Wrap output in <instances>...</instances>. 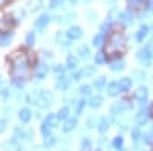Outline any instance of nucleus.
Segmentation results:
<instances>
[{"label": "nucleus", "instance_id": "obj_20", "mask_svg": "<svg viewBox=\"0 0 153 151\" xmlns=\"http://www.w3.org/2000/svg\"><path fill=\"white\" fill-rule=\"evenodd\" d=\"M63 2H65V0H51L49 6H51V8H57V6H61Z\"/></svg>", "mask_w": 153, "mask_h": 151}, {"label": "nucleus", "instance_id": "obj_28", "mask_svg": "<svg viewBox=\"0 0 153 151\" xmlns=\"http://www.w3.org/2000/svg\"><path fill=\"white\" fill-rule=\"evenodd\" d=\"M29 64H35V55H34V52H29Z\"/></svg>", "mask_w": 153, "mask_h": 151}, {"label": "nucleus", "instance_id": "obj_18", "mask_svg": "<svg viewBox=\"0 0 153 151\" xmlns=\"http://www.w3.org/2000/svg\"><path fill=\"white\" fill-rule=\"evenodd\" d=\"M103 38H104V35H103V34L97 35L95 38H94V44H95V46H100L101 43H103Z\"/></svg>", "mask_w": 153, "mask_h": 151}, {"label": "nucleus", "instance_id": "obj_6", "mask_svg": "<svg viewBox=\"0 0 153 151\" xmlns=\"http://www.w3.org/2000/svg\"><path fill=\"white\" fill-rule=\"evenodd\" d=\"M58 122V116L57 115H49L46 118V122H45V127H55Z\"/></svg>", "mask_w": 153, "mask_h": 151}, {"label": "nucleus", "instance_id": "obj_13", "mask_svg": "<svg viewBox=\"0 0 153 151\" xmlns=\"http://www.w3.org/2000/svg\"><path fill=\"white\" fill-rule=\"evenodd\" d=\"M20 119L25 121V122L29 121V119H31V113H29V110H26V108L22 110V111H20Z\"/></svg>", "mask_w": 153, "mask_h": 151}, {"label": "nucleus", "instance_id": "obj_30", "mask_svg": "<svg viewBox=\"0 0 153 151\" xmlns=\"http://www.w3.org/2000/svg\"><path fill=\"white\" fill-rule=\"evenodd\" d=\"M8 41H9V38H8V37H5V38H2V40H0V44H2V46H5V44H8Z\"/></svg>", "mask_w": 153, "mask_h": 151}, {"label": "nucleus", "instance_id": "obj_5", "mask_svg": "<svg viewBox=\"0 0 153 151\" xmlns=\"http://www.w3.org/2000/svg\"><path fill=\"white\" fill-rule=\"evenodd\" d=\"M118 84H120V89L121 90H129L130 87H132V80L130 78H121Z\"/></svg>", "mask_w": 153, "mask_h": 151}, {"label": "nucleus", "instance_id": "obj_10", "mask_svg": "<svg viewBox=\"0 0 153 151\" xmlns=\"http://www.w3.org/2000/svg\"><path fill=\"white\" fill-rule=\"evenodd\" d=\"M68 34H63V32H60V34H57V40L61 43V44H68V41H69V38H68Z\"/></svg>", "mask_w": 153, "mask_h": 151}, {"label": "nucleus", "instance_id": "obj_1", "mask_svg": "<svg viewBox=\"0 0 153 151\" xmlns=\"http://www.w3.org/2000/svg\"><path fill=\"white\" fill-rule=\"evenodd\" d=\"M120 46H124V37L118 32V31H113L109 37V41H107V47L110 50V54H120ZM121 55V54H120Z\"/></svg>", "mask_w": 153, "mask_h": 151}, {"label": "nucleus", "instance_id": "obj_29", "mask_svg": "<svg viewBox=\"0 0 153 151\" xmlns=\"http://www.w3.org/2000/svg\"><path fill=\"white\" fill-rule=\"evenodd\" d=\"M81 92H83V93H86V95H87V93H91V87H89V85L81 87Z\"/></svg>", "mask_w": 153, "mask_h": 151}, {"label": "nucleus", "instance_id": "obj_3", "mask_svg": "<svg viewBox=\"0 0 153 151\" xmlns=\"http://www.w3.org/2000/svg\"><path fill=\"white\" fill-rule=\"evenodd\" d=\"M14 28V20L11 17H5L0 20V32H8Z\"/></svg>", "mask_w": 153, "mask_h": 151}, {"label": "nucleus", "instance_id": "obj_24", "mask_svg": "<svg viewBox=\"0 0 153 151\" xmlns=\"http://www.w3.org/2000/svg\"><path fill=\"white\" fill-rule=\"evenodd\" d=\"M95 61H97V64H101V63H103L104 61V55L103 54H97V57H95Z\"/></svg>", "mask_w": 153, "mask_h": 151}, {"label": "nucleus", "instance_id": "obj_15", "mask_svg": "<svg viewBox=\"0 0 153 151\" xmlns=\"http://www.w3.org/2000/svg\"><path fill=\"white\" fill-rule=\"evenodd\" d=\"M138 54H139V55H138V58L141 60V61H144V60L147 61V60H149V57H150V55H149V50H147V49H146V50H139Z\"/></svg>", "mask_w": 153, "mask_h": 151}, {"label": "nucleus", "instance_id": "obj_31", "mask_svg": "<svg viewBox=\"0 0 153 151\" xmlns=\"http://www.w3.org/2000/svg\"><path fill=\"white\" fill-rule=\"evenodd\" d=\"M150 116H153V104L150 105Z\"/></svg>", "mask_w": 153, "mask_h": 151}, {"label": "nucleus", "instance_id": "obj_17", "mask_svg": "<svg viewBox=\"0 0 153 151\" xmlns=\"http://www.w3.org/2000/svg\"><path fill=\"white\" fill-rule=\"evenodd\" d=\"M75 124H76V121H75V119H71V121H68V122H66V127H65V130H66V131L72 130V128L75 127Z\"/></svg>", "mask_w": 153, "mask_h": 151}, {"label": "nucleus", "instance_id": "obj_11", "mask_svg": "<svg viewBox=\"0 0 153 151\" xmlns=\"http://www.w3.org/2000/svg\"><path fill=\"white\" fill-rule=\"evenodd\" d=\"M40 6H42V0H29V9L37 11Z\"/></svg>", "mask_w": 153, "mask_h": 151}, {"label": "nucleus", "instance_id": "obj_32", "mask_svg": "<svg viewBox=\"0 0 153 151\" xmlns=\"http://www.w3.org/2000/svg\"><path fill=\"white\" fill-rule=\"evenodd\" d=\"M71 2H72V3H75V2H76V0H71Z\"/></svg>", "mask_w": 153, "mask_h": 151}, {"label": "nucleus", "instance_id": "obj_23", "mask_svg": "<svg viewBox=\"0 0 153 151\" xmlns=\"http://www.w3.org/2000/svg\"><path fill=\"white\" fill-rule=\"evenodd\" d=\"M46 70H48V69H46V66H42L40 69L37 70V77H38V78H42L43 75H45V72H46Z\"/></svg>", "mask_w": 153, "mask_h": 151}, {"label": "nucleus", "instance_id": "obj_25", "mask_svg": "<svg viewBox=\"0 0 153 151\" xmlns=\"http://www.w3.org/2000/svg\"><path fill=\"white\" fill-rule=\"evenodd\" d=\"M57 116H58V119H63V118H66V116H68V108H63V110H61V111L58 113Z\"/></svg>", "mask_w": 153, "mask_h": 151}, {"label": "nucleus", "instance_id": "obj_12", "mask_svg": "<svg viewBox=\"0 0 153 151\" xmlns=\"http://www.w3.org/2000/svg\"><path fill=\"white\" fill-rule=\"evenodd\" d=\"M147 32H149V28H147V26H143V28H141V31H139V32H138V35H136V40H138V41H141V40L144 38V37L147 35Z\"/></svg>", "mask_w": 153, "mask_h": 151}, {"label": "nucleus", "instance_id": "obj_19", "mask_svg": "<svg viewBox=\"0 0 153 151\" xmlns=\"http://www.w3.org/2000/svg\"><path fill=\"white\" fill-rule=\"evenodd\" d=\"M101 101H103V99H101L100 96H95V98H92L91 105H92V107H98V105H101Z\"/></svg>", "mask_w": 153, "mask_h": 151}, {"label": "nucleus", "instance_id": "obj_14", "mask_svg": "<svg viewBox=\"0 0 153 151\" xmlns=\"http://www.w3.org/2000/svg\"><path fill=\"white\" fill-rule=\"evenodd\" d=\"M135 96H136L138 99H144V98L147 96V90H146V89H143V87H141V89H138V90H136Z\"/></svg>", "mask_w": 153, "mask_h": 151}, {"label": "nucleus", "instance_id": "obj_21", "mask_svg": "<svg viewBox=\"0 0 153 151\" xmlns=\"http://www.w3.org/2000/svg\"><path fill=\"white\" fill-rule=\"evenodd\" d=\"M34 40H35L34 32H29V34L26 35V43H28V44H32V43H34Z\"/></svg>", "mask_w": 153, "mask_h": 151}, {"label": "nucleus", "instance_id": "obj_27", "mask_svg": "<svg viewBox=\"0 0 153 151\" xmlns=\"http://www.w3.org/2000/svg\"><path fill=\"white\" fill-rule=\"evenodd\" d=\"M68 64H69V67H75V66H76V60H75L74 57H71V58L68 60Z\"/></svg>", "mask_w": 153, "mask_h": 151}, {"label": "nucleus", "instance_id": "obj_2", "mask_svg": "<svg viewBox=\"0 0 153 151\" xmlns=\"http://www.w3.org/2000/svg\"><path fill=\"white\" fill-rule=\"evenodd\" d=\"M127 3H129V8L132 12H143L146 8H147V0H127Z\"/></svg>", "mask_w": 153, "mask_h": 151}, {"label": "nucleus", "instance_id": "obj_22", "mask_svg": "<svg viewBox=\"0 0 153 151\" xmlns=\"http://www.w3.org/2000/svg\"><path fill=\"white\" fill-rule=\"evenodd\" d=\"M95 72V67H92V66H89V67H86L83 72H81V75H92Z\"/></svg>", "mask_w": 153, "mask_h": 151}, {"label": "nucleus", "instance_id": "obj_9", "mask_svg": "<svg viewBox=\"0 0 153 151\" xmlns=\"http://www.w3.org/2000/svg\"><path fill=\"white\" fill-rule=\"evenodd\" d=\"M118 90H121L118 82H112V84L109 85V95H112V96H113V95H117V93H118Z\"/></svg>", "mask_w": 153, "mask_h": 151}, {"label": "nucleus", "instance_id": "obj_8", "mask_svg": "<svg viewBox=\"0 0 153 151\" xmlns=\"http://www.w3.org/2000/svg\"><path fill=\"white\" fill-rule=\"evenodd\" d=\"M120 20H121L124 24H129V23H132V17H130L129 12H121V14H120Z\"/></svg>", "mask_w": 153, "mask_h": 151}, {"label": "nucleus", "instance_id": "obj_4", "mask_svg": "<svg viewBox=\"0 0 153 151\" xmlns=\"http://www.w3.org/2000/svg\"><path fill=\"white\" fill-rule=\"evenodd\" d=\"M68 35H69V38H80L81 37V29L78 26H72L69 31H68Z\"/></svg>", "mask_w": 153, "mask_h": 151}, {"label": "nucleus", "instance_id": "obj_26", "mask_svg": "<svg viewBox=\"0 0 153 151\" xmlns=\"http://www.w3.org/2000/svg\"><path fill=\"white\" fill-rule=\"evenodd\" d=\"M104 82H106L104 78H100V80L95 82V87H97V89H100V87H103V85H104Z\"/></svg>", "mask_w": 153, "mask_h": 151}, {"label": "nucleus", "instance_id": "obj_7", "mask_svg": "<svg viewBox=\"0 0 153 151\" xmlns=\"http://www.w3.org/2000/svg\"><path fill=\"white\" fill-rule=\"evenodd\" d=\"M48 21H49V17H48V15H42L40 18L35 21V26H37L38 29H42L45 24H48Z\"/></svg>", "mask_w": 153, "mask_h": 151}, {"label": "nucleus", "instance_id": "obj_16", "mask_svg": "<svg viewBox=\"0 0 153 151\" xmlns=\"http://www.w3.org/2000/svg\"><path fill=\"white\" fill-rule=\"evenodd\" d=\"M78 52H80V55H81L83 58H87V57H89V50H87L86 46H80V47H78Z\"/></svg>", "mask_w": 153, "mask_h": 151}]
</instances>
